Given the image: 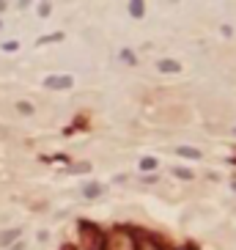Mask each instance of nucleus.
Wrapping results in <instances>:
<instances>
[{"mask_svg": "<svg viewBox=\"0 0 236 250\" xmlns=\"http://www.w3.org/2000/svg\"><path fill=\"white\" fill-rule=\"evenodd\" d=\"M231 187H234V190H236V181H234V184H231Z\"/></svg>", "mask_w": 236, "mask_h": 250, "instance_id": "18", "label": "nucleus"}, {"mask_svg": "<svg viewBox=\"0 0 236 250\" xmlns=\"http://www.w3.org/2000/svg\"><path fill=\"white\" fill-rule=\"evenodd\" d=\"M176 176H178V179H192V171H187V168H176Z\"/></svg>", "mask_w": 236, "mask_h": 250, "instance_id": "12", "label": "nucleus"}, {"mask_svg": "<svg viewBox=\"0 0 236 250\" xmlns=\"http://www.w3.org/2000/svg\"><path fill=\"white\" fill-rule=\"evenodd\" d=\"M74 80L69 77V74H50V77L44 80V86L52 88V91H63V88H72Z\"/></svg>", "mask_w": 236, "mask_h": 250, "instance_id": "3", "label": "nucleus"}, {"mask_svg": "<svg viewBox=\"0 0 236 250\" xmlns=\"http://www.w3.org/2000/svg\"><path fill=\"white\" fill-rule=\"evenodd\" d=\"M160 72H168V74H176V72H181V63L178 60H160Z\"/></svg>", "mask_w": 236, "mask_h": 250, "instance_id": "4", "label": "nucleus"}, {"mask_svg": "<svg viewBox=\"0 0 236 250\" xmlns=\"http://www.w3.org/2000/svg\"><path fill=\"white\" fill-rule=\"evenodd\" d=\"M140 250H160L151 239H140Z\"/></svg>", "mask_w": 236, "mask_h": 250, "instance_id": "11", "label": "nucleus"}, {"mask_svg": "<svg viewBox=\"0 0 236 250\" xmlns=\"http://www.w3.org/2000/svg\"><path fill=\"white\" fill-rule=\"evenodd\" d=\"M74 171H77V173H85V171H88V162H80V165H74Z\"/></svg>", "mask_w": 236, "mask_h": 250, "instance_id": "15", "label": "nucleus"}, {"mask_svg": "<svg viewBox=\"0 0 236 250\" xmlns=\"http://www.w3.org/2000/svg\"><path fill=\"white\" fill-rule=\"evenodd\" d=\"M17 236H19V231H17V228H11V231H3V234H0V248L11 245V242L17 239Z\"/></svg>", "mask_w": 236, "mask_h": 250, "instance_id": "5", "label": "nucleus"}, {"mask_svg": "<svg viewBox=\"0 0 236 250\" xmlns=\"http://www.w3.org/2000/svg\"><path fill=\"white\" fill-rule=\"evenodd\" d=\"M17 110L22 113V116H30V113H33V104L30 102H17Z\"/></svg>", "mask_w": 236, "mask_h": 250, "instance_id": "10", "label": "nucleus"}, {"mask_svg": "<svg viewBox=\"0 0 236 250\" xmlns=\"http://www.w3.org/2000/svg\"><path fill=\"white\" fill-rule=\"evenodd\" d=\"M17 47H19L17 42H6V44H3V50H6V52H14V50H17Z\"/></svg>", "mask_w": 236, "mask_h": 250, "instance_id": "13", "label": "nucleus"}, {"mask_svg": "<svg viewBox=\"0 0 236 250\" xmlns=\"http://www.w3.org/2000/svg\"><path fill=\"white\" fill-rule=\"evenodd\" d=\"M151 168H157V160H154V157H146V160H140V171H151Z\"/></svg>", "mask_w": 236, "mask_h": 250, "instance_id": "9", "label": "nucleus"}, {"mask_svg": "<svg viewBox=\"0 0 236 250\" xmlns=\"http://www.w3.org/2000/svg\"><path fill=\"white\" fill-rule=\"evenodd\" d=\"M143 11H146L143 0H129V14L132 17H143Z\"/></svg>", "mask_w": 236, "mask_h": 250, "instance_id": "6", "label": "nucleus"}, {"mask_svg": "<svg viewBox=\"0 0 236 250\" xmlns=\"http://www.w3.org/2000/svg\"><path fill=\"white\" fill-rule=\"evenodd\" d=\"M3 9H6V0H0V11H3Z\"/></svg>", "mask_w": 236, "mask_h": 250, "instance_id": "17", "label": "nucleus"}, {"mask_svg": "<svg viewBox=\"0 0 236 250\" xmlns=\"http://www.w3.org/2000/svg\"><path fill=\"white\" fill-rule=\"evenodd\" d=\"M11 250H25V245H14V248H11Z\"/></svg>", "mask_w": 236, "mask_h": 250, "instance_id": "16", "label": "nucleus"}, {"mask_svg": "<svg viewBox=\"0 0 236 250\" xmlns=\"http://www.w3.org/2000/svg\"><path fill=\"white\" fill-rule=\"evenodd\" d=\"M80 234H83V250H104V236H102L99 228L83 223L80 225Z\"/></svg>", "mask_w": 236, "mask_h": 250, "instance_id": "2", "label": "nucleus"}, {"mask_svg": "<svg viewBox=\"0 0 236 250\" xmlns=\"http://www.w3.org/2000/svg\"><path fill=\"white\" fill-rule=\"evenodd\" d=\"M39 14H42V17H47V14H50V3H42V6H39Z\"/></svg>", "mask_w": 236, "mask_h": 250, "instance_id": "14", "label": "nucleus"}, {"mask_svg": "<svg viewBox=\"0 0 236 250\" xmlns=\"http://www.w3.org/2000/svg\"><path fill=\"white\" fill-rule=\"evenodd\" d=\"M181 157H192V160H201V151L198 148H192V146H181V148H176Z\"/></svg>", "mask_w": 236, "mask_h": 250, "instance_id": "8", "label": "nucleus"}, {"mask_svg": "<svg viewBox=\"0 0 236 250\" xmlns=\"http://www.w3.org/2000/svg\"><path fill=\"white\" fill-rule=\"evenodd\" d=\"M104 250H137V242L129 231H116L104 239Z\"/></svg>", "mask_w": 236, "mask_h": 250, "instance_id": "1", "label": "nucleus"}, {"mask_svg": "<svg viewBox=\"0 0 236 250\" xmlns=\"http://www.w3.org/2000/svg\"><path fill=\"white\" fill-rule=\"evenodd\" d=\"M83 195H85V198H99V195H102V184H85Z\"/></svg>", "mask_w": 236, "mask_h": 250, "instance_id": "7", "label": "nucleus"}]
</instances>
